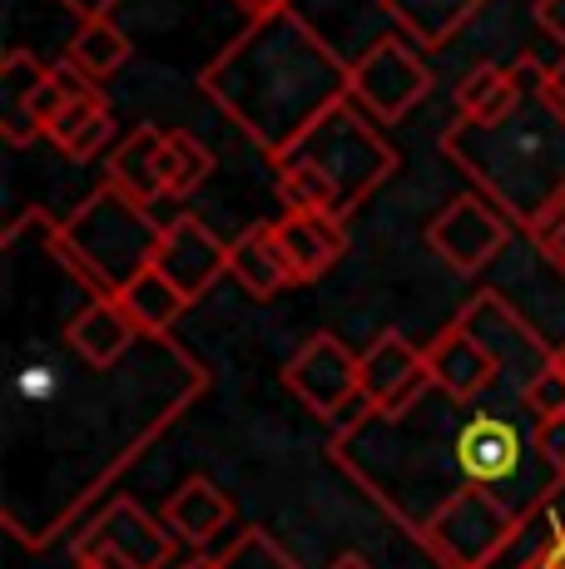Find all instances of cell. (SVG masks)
<instances>
[{"mask_svg": "<svg viewBox=\"0 0 565 569\" xmlns=\"http://www.w3.org/2000/svg\"><path fill=\"white\" fill-rule=\"evenodd\" d=\"M338 461L412 540L466 490H492L516 516L546 500L556 470L526 407H476L432 387L407 411H357L333 431Z\"/></svg>", "mask_w": 565, "mask_h": 569, "instance_id": "cell-1", "label": "cell"}, {"mask_svg": "<svg viewBox=\"0 0 565 569\" xmlns=\"http://www.w3.org/2000/svg\"><path fill=\"white\" fill-rule=\"evenodd\" d=\"M199 90L274 159L333 104L353 100V64H343L298 10L282 6L248 20L244 36L199 74Z\"/></svg>", "mask_w": 565, "mask_h": 569, "instance_id": "cell-2", "label": "cell"}, {"mask_svg": "<svg viewBox=\"0 0 565 569\" xmlns=\"http://www.w3.org/2000/svg\"><path fill=\"white\" fill-rule=\"evenodd\" d=\"M521 100L496 124L456 119L442 134V154L472 179V193L496 203L516 228L536 233L565 203V100L551 84V64L516 60Z\"/></svg>", "mask_w": 565, "mask_h": 569, "instance_id": "cell-3", "label": "cell"}, {"mask_svg": "<svg viewBox=\"0 0 565 569\" xmlns=\"http://www.w3.org/2000/svg\"><path fill=\"white\" fill-rule=\"evenodd\" d=\"M397 169V149L377 134L363 104H333L318 124H308L282 154H274V179L282 213H333L353 218Z\"/></svg>", "mask_w": 565, "mask_h": 569, "instance_id": "cell-4", "label": "cell"}, {"mask_svg": "<svg viewBox=\"0 0 565 569\" xmlns=\"http://www.w3.org/2000/svg\"><path fill=\"white\" fill-rule=\"evenodd\" d=\"M165 223H155L149 203L129 199L115 183H100L65 223L46 233V253L95 298H119L155 262Z\"/></svg>", "mask_w": 565, "mask_h": 569, "instance_id": "cell-5", "label": "cell"}, {"mask_svg": "<svg viewBox=\"0 0 565 569\" xmlns=\"http://www.w3.org/2000/svg\"><path fill=\"white\" fill-rule=\"evenodd\" d=\"M456 322H462L466 332H472L476 342L496 357V367H502V387L516 401H521V391L541 377V371L556 362V347H551L546 337L526 322V317L511 308L496 288H476V298L456 312Z\"/></svg>", "mask_w": 565, "mask_h": 569, "instance_id": "cell-6", "label": "cell"}, {"mask_svg": "<svg viewBox=\"0 0 565 569\" xmlns=\"http://www.w3.org/2000/svg\"><path fill=\"white\" fill-rule=\"evenodd\" d=\"M282 387L303 401L313 416L347 421L363 411V357L338 332H313L282 367Z\"/></svg>", "mask_w": 565, "mask_h": 569, "instance_id": "cell-7", "label": "cell"}, {"mask_svg": "<svg viewBox=\"0 0 565 569\" xmlns=\"http://www.w3.org/2000/svg\"><path fill=\"white\" fill-rule=\"evenodd\" d=\"M417 50L407 36H383L353 60V100L377 124H397L432 94V70Z\"/></svg>", "mask_w": 565, "mask_h": 569, "instance_id": "cell-8", "label": "cell"}, {"mask_svg": "<svg viewBox=\"0 0 565 569\" xmlns=\"http://www.w3.org/2000/svg\"><path fill=\"white\" fill-rule=\"evenodd\" d=\"M516 520L521 516L502 496H492V490H466V496H456L452 506L427 525L422 545H427L432 560L442 569H482L496 555V545L516 530Z\"/></svg>", "mask_w": 565, "mask_h": 569, "instance_id": "cell-9", "label": "cell"}, {"mask_svg": "<svg viewBox=\"0 0 565 569\" xmlns=\"http://www.w3.org/2000/svg\"><path fill=\"white\" fill-rule=\"evenodd\" d=\"M511 218L482 193H462L427 223V248L447 262L452 272H482L511 243Z\"/></svg>", "mask_w": 565, "mask_h": 569, "instance_id": "cell-10", "label": "cell"}, {"mask_svg": "<svg viewBox=\"0 0 565 569\" xmlns=\"http://www.w3.org/2000/svg\"><path fill=\"white\" fill-rule=\"evenodd\" d=\"M432 391L427 352L412 347L402 332H377L363 352V407L367 411H407Z\"/></svg>", "mask_w": 565, "mask_h": 569, "instance_id": "cell-11", "label": "cell"}, {"mask_svg": "<svg viewBox=\"0 0 565 569\" xmlns=\"http://www.w3.org/2000/svg\"><path fill=\"white\" fill-rule=\"evenodd\" d=\"M155 268L165 272V278L184 292V298H189V308H194L214 282L228 278V243L214 233L209 223H199L194 213H179L174 223H165Z\"/></svg>", "mask_w": 565, "mask_h": 569, "instance_id": "cell-12", "label": "cell"}, {"mask_svg": "<svg viewBox=\"0 0 565 569\" xmlns=\"http://www.w3.org/2000/svg\"><path fill=\"white\" fill-rule=\"evenodd\" d=\"M90 545H100V550H119L139 569H165L174 560V530L165 520L149 516L135 496L110 500L100 516L85 525L80 540H75V550H90Z\"/></svg>", "mask_w": 565, "mask_h": 569, "instance_id": "cell-13", "label": "cell"}, {"mask_svg": "<svg viewBox=\"0 0 565 569\" xmlns=\"http://www.w3.org/2000/svg\"><path fill=\"white\" fill-rule=\"evenodd\" d=\"M60 337H65V347L95 371H115L119 362H129V357L139 352V342H145V332L129 322V312L119 308V298H95V292H85L80 308L65 317Z\"/></svg>", "mask_w": 565, "mask_h": 569, "instance_id": "cell-14", "label": "cell"}, {"mask_svg": "<svg viewBox=\"0 0 565 569\" xmlns=\"http://www.w3.org/2000/svg\"><path fill=\"white\" fill-rule=\"evenodd\" d=\"M422 352H427V367H432V387L447 391L456 401H482L492 387H502L496 357L462 322H447Z\"/></svg>", "mask_w": 565, "mask_h": 569, "instance_id": "cell-15", "label": "cell"}, {"mask_svg": "<svg viewBox=\"0 0 565 569\" xmlns=\"http://www.w3.org/2000/svg\"><path fill=\"white\" fill-rule=\"evenodd\" d=\"M228 278H234L248 298H278V292H288V288H303L268 218L244 228V233L228 243Z\"/></svg>", "mask_w": 565, "mask_h": 569, "instance_id": "cell-16", "label": "cell"}, {"mask_svg": "<svg viewBox=\"0 0 565 569\" xmlns=\"http://www.w3.org/2000/svg\"><path fill=\"white\" fill-rule=\"evenodd\" d=\"M274 233L293 262V272H298V282L323 278L347 248V223L333 213H282Z\"/></svg>", "mask_w": 565, "mask_h": 569, "instance_id": "cell-17", "label": "cell"}, {"mask_svg": "<svg viewBox=\"0 0 565 569\" xmlns=\"http://www.w3.org/2000/svg\"><path fill=\"white\" fill-rule=\"evenodd\" d=\"M46 80H50V64H40L36 50H26V46L6 50V60H0V129H6L10 149H26L36 134H46L36 124V114H30L36 90Z\"/></svg>", "mask_w": 565, "mask_h": 569, "instance_id": "cell-18", "label": "cell"}, {"mask_svg": "<svg viewBox=\"0 0 565 569\" xmlns=\"http://www.w3.org/2000/svg\"><path fill=\"white\" fill-rule=\"evenodd\" d=\"M165 134L169 129H159V124H139L110 154V163H105V183H115V189H125L129 199H139L149 208L159 199H169L165 193Z\"/></svg>", "mask_w": 565, "mask_h": 569, "instance_id": "cell-19", "label": "cell"}, {"mask_svg": "<svg viewBox=\"0 0 565 569\" xmlns=\"http://www.w3.org/2000/svg\"><path fill=\"white\" fill-rule=\"evenodd\" d=\"M159 520L174 530V540H184V545L199 550V545L219 540V535L228 530V520H234V500H228L214 480L194 476L169 496V506H165V516Z\"/></svg>", "mask_w": 565, "mask_h": 569, "instance_id": "cell-20", "label": "cell"}, {"mask_svg": "<svg viewBox=\"0 0 565 569\" xmlns=\"http://www.w3.org/2000/svg\"><path fill=\"white\" fill-rule=\"evenodd\" d=\"M387 20H397V36L422 50H442L462 26L482 16L486 0H377Z\"/></svg>", "mask_w": 565, "mask_h": 569, "instance_id": "cell-21", "label": "cell"}, {"mask_svg": "<svg viewBox=\"0 0 565 569\" xmlns=\"http://www.w3.org/2000/svg\"><path fill=\"white\" fill-rule=\"evenodd\" d=\"M119 308L129 312V322H135L145 337H169V327L184 317L189 298H184V292L174 288L165 272H159L155 262H149V268L139 272V278L129 282L125 292H119Z\"/></svg>", "mask_w": 565, "mask_h": 569, "instance_id": "cell-22", "label": "cell"}, {"mask_svg": "<svg viewBox=\"0 0 565 569\" xmlns=\"http://www.w3.org/2000/svg\"><path fill=\"white\" fill-rule=\"evenodd\" d=\"M521 100V74L516 64H476L472 74L462 80V90H456V109L462 114L456 119H472V124H496L502 114H511Z\"/></svg>", "mask_w": 565, "mask_h": 569, "instance_id": "cell-23", "label": "cell"}, {"mask_svg": "<svg viewBox=\"0 0 565 569\" xmlns=\"http://www.w3.org/2000/svg\"><path fill=\"white\" fill-rule=\"evenodd\" d=\"M115 134V119H110V104L105 100H75L60 109V119L46 129V139L60 149L65 159H95Z\"/></svg>", "mask_w": 565, "mask_h": 569, "instance_id": "cell-24", "label": "cell"}, {"mask_svg": "<svg viewBox=\"0 0 565 569\" xmlns=\"http://www.w3.org/2000/svg\"><path fill=\"white\" fill-rule=\"evenodd\" d=\"M556 540H561V530H556V520H551V510L546 506H531L526 516L516 520V530L496 545V555L482 569H536L551 555V545H556Z\"/></svg>", "mask_w": 565, "mask_h": 569, "instance_id": "cell-25", "label": "cell"}, {"mask_svg": "<svg viewBox=\"0 0 565 569\" xmlns=\"http://www.w3.org/2000/svg\"><path fill=\"white\" fill-rule=\"evenodd\" d=\"M65 60L80 64L90 80H105V74H115L119 64L129 60V36L115 26V20H100V26H80V30H75V40L65 46Z\"/></svg>", "mask_w": 565, "mask_h": 569, "instance_id": "cell-26", "label": "cell"}, {"mask_svg": "<svg viewBox=\"0 0 565 569\" xmlns=\"http://www.w3.org/2000/svg\"><path fill=\"white\" fill-rule=\"evenodd\" d=\"M209 173H214L209 149H204L189 129H169L165 134V193L169 199H189Z\"/></svg>", "mask_w": 565, "mask_h": 569, "instance_id": "cell-27", "label": "cell"}, {"mask_svg": "<svg viewBox=\"0 0 565 569\" xmlns=\"http://www.w3.org/2000/svg\"><path fill=\"white\" fill-rule=\"evenodd\" d=\"M219 565L224 569H298V565H293V555L282 550V545L264 530V525H248V530H238V540L219 555Z\"/></svg>", "mask_w": 565, "mask_h": 569, "instance_id": "cell-28", "label": "cell"}, {"mask_svg": "<svg viewBox=\"0 0 565 569\" xmlns=\"http://www.w3.org/2000/svg\"><path fill=\"white\" fill-rule=\"evenodd\" d=\"M521 407L536 416V421H546V416H561L565 411V371L551 362L526 391H521Z\"/></svg>", "mask_w": 565, "mask_h": 569, "instance_id": "cell-29", "label": "cell"}, {"mask_svg": "<svg viewBox=\"0 0 565 569\" xmlns=\"http://www.w3.org/2000/svg\"><path fill=\"white\" fill-rule=\"evenodd\" d=\"M536 446H541V456H546V466L556 470V476H565V411L536 421Z\"/></svg>", "mask_w": 565, "mask_h": 569, "instance_id": "cell-30", "label": "cell"}, {"mask_svg": "<svg viewBox=\"0 0 565 569\" xmlns=\"http://www.w3.org/2000/svg\"><path fill=\"white\" fill-rule=\"evenodd\" d=\"M531 243L541 248V253H546L551 262H556V272L565 278V203L556 208V213L546 218V223L536 228V233H531Z\"/></svg>", "mask_w": 565, "mask_h": 569, "instance_id": "cell-31", "label": "cell"}, {"mask_svg": "<svg viewBox=\"0 0 565 569\" xmlns=\"http://www.w3.org/2000/svg\"><path fill=\"white\" fill-rule=\"evenodd\" d=\"M65 10H70L80 26H100V20H110L119 10V0H60Z\"/></svg>", "mask_w": 565, "mask_h": 569, "instance_id": "cell-32", "label": "cell"}, {"mask_svg": "<svg viewBox=\"0 0 565 569\" xmlns=\"http://www.w3.org/2000/svg\"><path fill=\"white\" fill-rule=\"evenodd\" d=\"M536 26L546 30L556 46H565V0H536Z\"/></svg>", "mask_w": 565, "mask_h": 569, "instance_id": "cell-33", "label": "cell"}, {"mask_svg": "<svg viewBox=\"0 0 565 569\" xmlns=\"http://www.w3.org/2000/svg\"><path fill=\"white\" fill-rule=\"evenodd\" d=\"M75 560H90V565H100V569H139L135 560H125L119 550H100V545H90V550H75Z\"/></svg>", "mask_w": 565, "mask_h": 569, "instance_id": "cell-34", "label": "cell"}, {"mask_svg": "<svg viewBox=\"0 0 565 569\" xmlns=\"http://www.w3.org/2000/svg\"><path fill=\"white\" fill-rule=\"evenodd\" d=\"M541 506L551 510V520H556V530L565 535V476H556V486L546 490V500H541Z\"/></svg>", "mask_w": 565, "mask_h": 569, "instance_id": "cell-35", "label": "cell"}, {"mask_svg": "<svg viewBox=\"0 0 565 569\" xmlns=\"http://www.w3.org/2000/svg\"><path fill=\"white\" fill-rule=\"evenodd\" d=\"M238 10H244L248 20H264V16H274V10H282V6H293V0H234Z\"/></svg>", "mask_w": 565, "mask_h": 569, "instance_id": "cell-36", "label": "cell"}, {"mask_svg": "<svg viewBox=\"0 0 565 569\" xmlns=\"http://www.w3.org/2000/svg\"><path fill=\"white\" fill-rule=\"evenodd\" d=\"M541 569H565V535H561L556 545H551V555L541 560Z\"/></svg>", "mask_w": 565, "mask_h": 569, "instance_id": "cell-37", "label": "cell"}, {"mask_svg": "<svg viewBox=\"0 0 565 569\" xmlns=\"http://www.w3.org/2000/svg\"><path fill=\"white\" fill-rule=\"evenodd\" d=\"M328 569H373V565H367L363 555H338V560H333Z\"/></svg>", "mask_w": 565, "mask_h": 569, "instance_id": "cell-38", "label": "cell"}, {"mask_svg": "<svg viewBox=\"0 0 565 569\" xmlns=\"http://www.w3.org/2000/svg\"><path fill=\"white\" fill-rule=\"evenodd\" d=\"M551 84H556V90H561V100H565V54H561L556 64H551Z\"/></svg>", "mask_w": 565, "mask_h": 569, "instance_id": "cell-39", "label": "cell"}, {"mask_svg": "<svg viewBox=\"0 0 565 569\" xmlns=\"http://www.w3.org/2000/svg\"><path fill=\"white\" fill-rule=\"evenodd\" d=\"M556 367H561V371H565V342H561V347H556Z\"/></svg>", "mask_w": 565, "mask_h": 569, "instance_id": "cell-40", "label": "cell"}, {"mask_svg": "<svg viewBox=\"0 0 565 569\" xmlns=\"http://www.w3.org/2000/svg\"><path fill=\"white\" fill-rule=\"evenodd\" d=\"M75 569H100V565H90V560H75Z\"/></svg>", "mask_w": 565, "mask_h": 569, "instance_id": "cell-41", "label": "cell"}]
</instances>
